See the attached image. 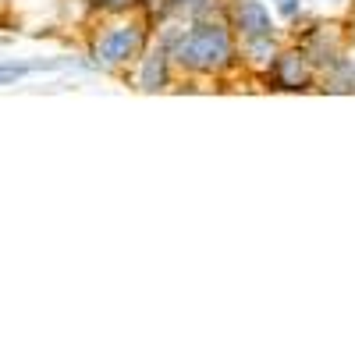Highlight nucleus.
Listing matches in <instances>:
<instances>
[{"label":"nucleus","instance_id":"f257e3e1","mask_svg":"<svg viewBox=\"0 0 355 355\" xmlns=\"http://www.w3.org/2000/svg\"><path fill=\"white\" fill-rule=\"evenodd\" d=\"M231 33L224 25H196L174 43V61L192 71H217L231 64Z\"/></svg>","mask_w":355,"mask_h":355},{"label":"nucleus","instance_id":"f03ea898","mask_svg":"<svg viewBox=\"0 0 355 355\" xmlns=\"http://www.w3.org/2000/svg\"><path fill=\"white\" fill-rule=\"evenodd\" d=\"M142 40H146V28L142 25H117L100 40L96 53L103 57L107 64H125L142 50Z\"/></svg>","mask_w":355,"mask_h":355},{"label":"nucleus","instance_id":"7ed1b4c3","mask_svg":"<svg viewBox=\"0 0 355 355\" xmlns=\"http://www.w3.org/2000/svg\"><path fill=\"white\" fill-rule=\"evenodd\" d=\"M231 18H234V28L245 36V40H256V36H270L274 33V21H270V11H266L259 0H239L231 8Z\"/></svg>","mask_w":355,"mask_h":355},{"label":"nucleus","instance_id":"20e7f679","mask_svg":"<svg viewBox=\"0 0 355 355\" xmlns=\"http://www.w3.org/2000/svg\"><path fill=\"white\" fill-rule=\"evenodd\" d=\"M274 82L281 89H306L309 85V64H306V53L291 50V53H281L274 61Z\"/></svg>","mask_w":355,"mask_h":355},{"label":"nucleus","instance_id":"39448f33","mask_svg":"<svg viewBox=\"0 0 355 355\" xmlns=\"http://www.w3.org/2000/svg\"><path fill=\"white\" fill-rule=\"evenodd\" d=\"M142 89L146 93H157V89L167 85V50H153L150 57H146V64H142Z\"/></svg>","mask_w":355,"mask_h":355},{"label":"nucleus","instance_id":"423d86ee","mask_svg":"<svg viewBox=\"0 0 355 355\" xmlns=\"http://www.w3.org/2000/svg\"><path fill=\"white\" fill-rule=\"evenodd\" d=\"M40 68H53V64H0V82H15V78H25Z\"/></svg>","mask_w":355,"mask_h":355},{"label":"nucleus","instance_id":"0eeeda50","mask_svg":"<svg viewBox=\"0 0 355 355\" xmlns=\"http://www.w3.org/2000/svg\"><path fill=\"white\" fill-rule=\"evenodd\" d=\"M139 0H96V8H103V11H128Z\"/></svg>","mask_w":355,"mask_h":355},{"label":"nucleus","instance_id":"6e6552de","mask_svg":"<svg viewBox=\"0 0 355 355\" xmlns=\"http://www.w3.org/2000/svg\"><path fill=\"white\" fill-rule=\"evenodd\" d=\"M171 8V0H146V11H150V15H164Z\"/></svg>","mask_w":355,"mask_h":355},{"label":"nucleus","instance_id":"1a4fd4ad","mask_svg":"<svg viewBox=\"0 0 355 355\" xmlns=\"http://www.w3.org/2000/svg\"><path fill=\"white\" fill-rule=\"evenodd\" d=\"M281 11H284V15H295V11H299V4H295V0H284Z\"/></svg>","mask_w":355,"mask_h":355},{"label":"nucleus","instance_id":"9d476101","mask_svg":"<svg viewBox=\"0 0 355 355\" xmlns=\"http://www.w3.org/2000/svg\"><path fill=\"white\" fill-rule=\"evenodd\" d=\"M174 4H189V8H196V4H202V0H174Z\"/></svg>","mask_w":355,"mask_h":355}]
</instances>
